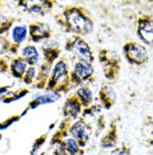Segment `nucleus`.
Segmentation results:
<instances>
[{
  "label": "nucleus",
  "mask_w": 153,
  "mask_h": 155,
  "mask_svg": "<svg viewBox=\"0 0 153 155\" xmlns=\"http://www.w3.org/2000/svg\"><path fill=\"white\" fill-rule=\"evenodd\" d=\"M98 61L106 81L110 83L116 81L122 69L121 56L119 53L112 48H101L98 52Z\"/></svg>",
  "instance_id": "obj_3"
},
{
  "label": "nucleus",
  "mask_w": 153,
  "mask_h": 155,
  "mask_svg": "<svg viewBox=\"0 0 153 155\" xmlns=\"http://www.w3.org/2000/svg\"><path fill=\"white\" fill-rule=\"evenodd\" d=\"M83 109L84 108L76 94H70L69 97H67L63 106V117L66 119L76 120L82 115Z\"/></svg>",
  "instance_id": "obj_13"
},
{
  "label": "nucleus",
  "mask_w": 153,
  "mask_h": 155,
  "mask_svg": "<svg viewBox=\"0 0 153 155\" xmlns=\"http://www.w3.org/2000/svg\"><path fill=\"white\" fill-rule=\"evenodd\" d=\"M46 138H47V134H42V136H39L38 138L35 140V143H34V145H33V147H31L29 155H36L37 154V152L39 151L40 146H42V145L45 144Z\"/></svg>",
  "instance_id": "obj_26"
},
{
  "label": "nucleus",
  "mask_w": 153,
  "mask_h": 155,
  "mask_svg": "<svg viewBox=\"0 0 153 155\" xmlns=\"http://www.w3.org/2000/svg\"><path fill=\"white\" fill-rule=\"evenodd\" d=\"M28 36V27L26 25H17L11 29L10 34V44L8 50L11 53H17L19 46L26 41Z\"/></svg>",
  "instance_id": "obj_14"
},
{
  "label": "nucleus",
  "mask_w": 153,
  "mask_h": 155,
  "mask_svg": "<svg viewBox=\"0 0 153 155\" xmlns=\"http://www.w3.org/2000/svg\"><path fill=\"white\" fill-rule=\"evenodd\" d=\"M122 53L126 62L132 66L142 68L150 61V54L146 46L136 41H126L122 45Z\"/></svg>",
  "instance_id": "obj_4"
},
{
  "label": "nucleus",
  "mask_w": 153,
  "mask_h": 155,
  "mask_svg": "<svg viewBox=\"0 0 153 155\" xmlns=\"http://www.w3.org/2000/svg\"><path fill=\"white\" fill-rule=\"evenodd\" d=\"M56 1L53 0H23L18 1V6L25 12L38 16H45L49 14L55 7Z\"/></svg>",
  "instance_id": "obj_9"
},
{
  "label": "nucleus",
  "mask_w": 153,
  "mask_h": 155,
  "mask_svg": "<svg viewBox=\"0 0 153 155\" xmlns=\"http://www.w3.org/2000/svg\"><path fill=\"white\" fill-rule=\"evenodd\" d=\"M50 155H59V154H58L57 152H56V151H55V150H54V152H53V153H52V154H50Z\"/></svg>",
  "instance_id": "obj_29"
},
{
  "label": "nucleus",
  "mask_w": 153,
  "mask_h": 155,
  "mask_svg": "<svg viewBox=\"0 0 153 155\" xmlns=\"http://www.w3.org/2000/svg\"><path fill=\"white\" fill-rule=\"evenodd\" d=\"M21 58L26 61L29 66H36L39 64L40 55L37 47H35L34 45H26L21 50Z\"/></svg>",
  "instance_id": "obj_20"
},
{
  "label": "nucleus",
  "mask_w": 153,
  "mask_h": 155,
  "mask_svg": "<svg viewBox=\"0 0 153 155\" xmlns=\"http://www.w3.org/2000/svg\"><path fill=\"white\" fill-rule=\"evenodd\" d=\"M14 20L15 19L12 17L0 16V35H4L8 31H10L12 24H14Z\"/></svg>",
  "instance_id": "obj_23"
},
{
  "label": "nucleus",
  "mask_w": 153,
  "mask_h": 155,
  "mask_svg": "<svg viewBox=\"0 0 153 155\" xmlns=\"http://www.w3.org/2000/svg\"><path fill=\"white\" fill-rule=\"evenodd\" d=\"M53 65L47 62H42L37 69V75L34 82V88L36 89H46V85L49 80Z\"/></svg>",
  "instance_id": "obj_16"
},
{
  "label": "nucleus",
  "mask_w": 153,
  "mask_h": 155,
  "mask_svg": "<svg viewBox=\"0 0 153 155\" xmlns=\"http://www.w3.org/2000/svg\"><path fill=\"white\" fill-rule=\"evenodd\" d=\"M132 154V147L129 144L122 143L121 145L114 147L108 155H131Z\"/></svg>",
  "instance_id": "obj_24"
},
{
  "label": "nucleus",
  "mask_w": 153,
  "mask_h": 155,
  "mask_svg": "<svg viewBox=\"0 0 153 155\" xmlns=\"http://www.w3.org/2000/svg\"><path fill=\"white\" fill-rule=\"evenodd\" d=\"M94 66L84 60L73 58V69L70 71V80L73 88L87 85V83L94 81Z\"/></svg>",
  "instance_id": "obj_5"
},
{
  "label": "nucleus",
  "mask_w": 153,
  "mask_h": 155,
  "mask_svg": "<svg viewBox=\"0 0 153 155\" xmlns=\"http://www.w3.org/2000/svg\"><path fill=\"white\" fill-rule=\"evenodd\" d=\"M135 33L144 46L153 50V15L149 12H141L134 20Z\"/></svg>",
  "instance_id": "obj_7"
},
{
  "label": "nucleus",
  "mask_w": 153,
  "mask_h": 155,
  "mask_svg": "<svg viewBox=\"0 0 153 155\" xmlns=\"http://www.w3.org/2000/svg\"><path fill=\"white\" fill-rule=\"evenodd\" d=\"M73 89L72 80H70V71L67 60L64 58H59L53 66L49 80L46 85L47 92L55 93H68Z\"/></svg>",
  "instance_id": "obj_2"
},
{
  "label": "nucleus",
  "mask_w": 153,
  "mask_h": 155,
  "mask_svg": "<svg viewBox=\"0 0 153 155\" xmlns=\"http://www.w3.org/2000/svg\"><path fill=\"white\" fill-rule=\"evenodd\" d=\"M1 138H2V135H1V134H0V140H1Z\"/></svg>",
  "instance_id": "obj_31"
},
{
  "label": "nucleus",
  "mask_w": 153,
  "mask_h": 155,
  "mask_svg": "<svg viewBox=\"0 0 153 155\" xmlns=\"http://www.w3.org/2000/svg\"><path fill=\"white\" fill-rule=\"evenodd\" d=\"M64 47L67 52H70L73 54V58L84 60L89 63H94L95 61L92 46L82 36L73 35L72 37L67 38L64 44Z\"/></svg>",
  "instance_id": "obj_6"
},
{
  "label": "nucleus",
  "mask_w": 153,
  "mask_h": 155,
  "mask_svg": "<svg viewBox=\"0 0 153 155\" xmlns=\"http://www.w3.org/2000/svg\"><path fill=\"white\" fill-rule=\"evenodd\" d=\"M28 68H29V65L27 64L26 61L21 56H17V58H14L11 60L10 65H9V71H10L12 77L23 81V75H25Z\"/></svg>",
  "instance_id": "obj_18"
},
{
  "label": "nucleus",
  "mask_w": 153,
  "mask_h": 155,
  "mask_svg": "<svg viewBox=\"0 0 153 155\" xmlns=\"http://www.w3.org/2000/svg\"><path fill=\"white\" fill-rule=\"evenodd\" d=\"M58 26L65 31L76 36H87L94 31V20L87 9L80 5L66 6L55 15Z\"/></svg>",
  "instance_id": "obj_1"
},
{
  "label": "nucleus",
  "mask_w": 153,
  "mask_h": 155,
  "mask_svg": "<svg viewBox=\"0 0 153 155\" xmlns=\"http://www.w3.org/2000/svg\"><path fill=\"white\" fill-rule=\"evenodd\" d=\"M36 75H37V68L36 66H29L27 69L25 75H23V82L25 84H34Z\"/></svg>",
  "instance_id": "obj_25"
},
{
  "label": "nucleus",
  "mask_w": 153,
  "mask_h": 155,
  "mask_svg": "<svg viewBox=\"0 0 153 155\" xmlns=\"http://www.w3.org/2000/svg\"><path fill=\"white\" fill-rule=\"evenodd\" d=\"M28 92H29L28 88H21L20 90L15 91V92H8L0 101H2L4 104H10V102H14V101H16V100H19L20 98L25 97Z\"/></svg>",
  "instance_id": "obj_22"
},
{
  "label": "nucleus",
  "mask_w": 153,
  "mask_h": 155,
  "mask_svg": "<svg viewBox=\"0 0 153 155\" xmlns=\"http://www.w3.org/2000/svg\"><path fill=\"white\" fill-rule=\"evenodd\" d=\"M20 115H15V116L10 117V118H8V119H6L5 121H2V123H0V130H4V129H7L10 125H12L14 123H16L17 120L20 119Z\"/></svg>",
  "instance_id": "obj_27"
},
{
  "label": "nucleus",
  "mask_w": 153,
  "mask_h": 155,
  "mask_svg": "<svg viewBox=\"0 0 153 155\" xmlns=\"http://www.w3.org/2000/svg\"><path fill=\"white\" fill-rule=\"evenodd\" d=\"M61 98V94L59 93H55V92H47L44 93V94H39L37 97H35L33 100L29 102V105L27 107V109L23 111V115L27 113V110H30V109H36L39 106L42 105H49V104H54L56 102Z\"/></svg>",
  "instance_id": "obj_17"
},
{
  "label": "nucleus",
  "mask_w": 153,
  "mask_h": 155,
  "mask_svg": "<svg viewBox=\"0 0 153 155\" xmlns=\"http://www.w3.org/2000/svg\"><path fill=\"white\" fill-rule=\"evenodd\" d=\"M98 102L105 110H110L115 106L117 97L113 85L110 82H103L98 89Z\"/></svg>",
  "instance_id": "obj_12"
},
{
  "label": "nucleus",
  "mask_w": 153,
  "mask_h": 155,
  "mask_svg": "<svg viewBox=\"0 0 153 155\" xmlns=\"http://www.w3.org/2000/svg\"><path fill=\"white\" fill-rule=\"evenodd\" d=\"M142 144L146 148H153V116L146 115L143 118L140 129Z\"/></svg>",
  "instance_id": "obj_15"
},
{
  "label": "nucleus",
  "mask_w": 153,
  "mask_h": 155,
  "mask_svg": "<svg viewBox=\"0 0 153 155\" xmlns=\"http://www.w3.org/2000/svg\"><path fill=\"white\" fill-rule=\"evenodd\" d=\"M28 35H29L30 41H33L34 43H38L52 38L53 29L47 24L35 21L28 25Z\"/></svg>",
  "instance_id": "obj_10"
},
{
  "label": "nucleus",
  "mask_w": 153,
  "mask_h": 155,
  "mask_svg": "<svg viewBox=\"0 0 153 155\" xmlns=\"http://www.w3.org/2000/svg\"><path fill=\"white\" fill-rule=\"evenodd\" d=\"M151 97H152V100H153V85H152V89H151Z\"/></svg>",
  "instance_id": "obj_30"
},
{
  "label": "nucleus",
  "mask_w": 153,
  "mask_h": 155,
  "mask_svg": "<svg viewBox=\"0 0 153 155\" xmlns=\"http://www.w3.org/2000/svg\"><path fill=\"white\" fill-rule=\"evenodd\" d=\"M42 53L44 56V61L49 63L53 65L55 62H57L59 60V56L61 54V50L59 48L57 44H46L42 47Z\"/></svg>",
  "instance_id": "obj_19"
},
{
  "label": "nucleus",
  "mask_w": 153,
  "mask_h": 155,
  "mask_svg": "<svg viewBox=\"0 0 153 155\" xmlns=\"http://www.w3.org/2000/svg\"><path fill=\"white\" fill-rule=\"evenodd\" d=\"M92 134V125L84 117H80L78 119L74 120L69 127V136L73 137L83 148L89 143Z\"/></svg>",
  "instance_id": "obj_8"
},
{
  "label": "nucleus",
  "mask_w": 153,
  "mask_h": 155,
  "mask_svg": "<svg viewBox=\"0 0 153 155\" xmlns=\"http://www.w3.org/2000/svg\"><path fill=\"white\" fill-rule=\"evenodd\" d=\"M75 94H76L77 98L80 99V104L83 106V108H87V107L93 105V101H94L93 91L91 90V88L88 87V84L82 85L80 88H77Z\"/></svg>",
  "instance_id": "obj_21"
},
{
  "label": "nucleus",
  "mask_w": 153,
  "mask_h": 155,
  "mask_svg": "<svg viewBox=\"0 0 153 155\" xmlns=\"http://www.w3.org/2000/svg\"><path fill=\"white\" fill-rule=\"evenodd\" d=\"M9 89H10V85H7V87H0V100L7 94L8 90Z\"/></svg>",
  "instance_id": "obj_28"
},
{
  "label": "nucleus",
  "mask_w": 153,
  "mask_h": 155,
  "mask_svg": "<svg viewBox=\"0 0 153 155\" xmlns=\"http://www.w3.org/2000/svg\"><path fill=\"white\" fill-rule=\"evenodd\" d=\"M120 118H114L111 120L108 125V129L103 135L100 140V145L102 148H113L117 146L120 137V127H119Z\"/></svg>",
  "instance_id": "obj_11"
},
{
  "label": "nucleus",
  "mask_w": 153,
  "mask_h": 155,
  "mask_svg": "<svg viewBox=\"0 0 153 155\" xmlns=\"http://www.w3.org/2000/svg\"><path fill=\"white\" fill-rule=\"evenodd\" d=\"M0 7H1V2H0Z\"/></svg>",
  "instance_id": "obj_32"
}]
</instances>
